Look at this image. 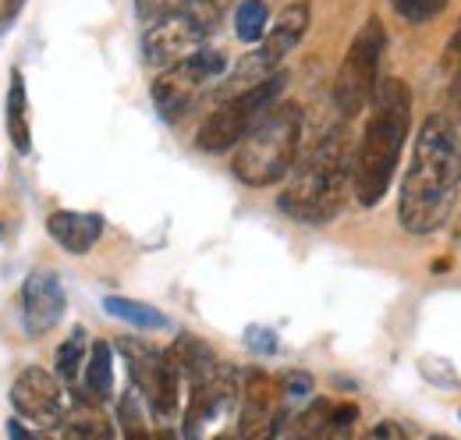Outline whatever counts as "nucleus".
Here are the masks:
<instances>
[{
	"label": "nucleus",
	"mask_w": 461,
	"mask_h": 440,
	"mask_svg": "<svg viewBox=\"0 0 461 440\" xmlns=\"http://www.w3.org/2000/svg\"><path fill=\"white\" fill-rule=\"evenodd\" d=\"M461 196V135L447 114H429L419 124L411 164L402 181L398 220L408 234L440 231Z\"/></svg>",
	"instance_id": "obj_1"
},
{
	"label": "nucleus",
	"mask_w": 461,
	"mask_h": 440,
	"mask_svg": "<svg viewBox=\"0 0 461 440\" xmlns=\"http://www.w3.org/2000/svg\"><path fill=\"white\" fill-rule=\"evenodd\" d=\"M408 128H411V93L402 78H384L373 93L351 170V192L362 206H376L387 196Z\"/></svg>",
	"instance_id": "obj_2"
},
{
	"label": "nucleus",
	"mask_w": 461,
	"mask_h": 440,
	"mask_svg": "<svg viewBox=\"0 0 461 440\" xmlns=\"http://www.w3.org/2000/svg\"><path fill=\"white\" fill-rule=\"evenodd\" d=\"M351 170H355L351 139H348L345 124H338L302 157V164L294 167L291 185L281 192L277 203L291 220L327 224L345 210Z\"/></svg>",
	"instance_id": "obj_3"
},
{
	"label": "nucleus",
	"mask_w": 461,
	"mask_h": 440,
	"mask_svg": "<svg viewBox=\"0 0 461 440\" xmlns=\"http://www.w3.org/2000/svg\"><path fill=\"white\" fill-rule=\"evenodd\" d=\"M302 146V110L298 104H274L252 132L234 146V178L249 188H270L288 178Z\"/></svg>",
	"instance_id": "obj_4"
},
{
	"label": "nucleus",
	"mask_w": 461,
	"mask_h": 440,
	"mask_svg": "<svg viewBox=\"0 0 461 440\" xmlns=\"http://www.w3.org/2000/svg\"><path fill=\"white\" fill-rule=\"evenodd\" d=\"M221 11L224 0H185L174 11L153 18V25L142 36V60L149 68L167 71L171 64L203 50L206 36L221 25Z\"/></svg>",
	"instance_id": "obj_5"
},
{
	"label": "nucleus",
	"mask_w": 461,
	"mask_h": 440,
	"mask_svg": "<svg viewBox=\"0 0 461 440\" xmlns=\"http://www.w3.org/2000/svg\"><path fill=\"white\" fill-rule=\"evenodd\" d=\"M384 43H387V32L380 25V18H369L351 47H348L345 60L338 68V78H334V104L341 110V117H358L362 110L373 104V93L380 86V57H384Z\"/></svg>",
	"instance_id": "obj_6"
},
{
	"label": "nucleus",
	"mask_w": 461,
	"mask_h": 440,
	"mask_svg": "<svg viewBox=\"0 0 461 440\" xmlns=\"http://www.w3.org/2000/svg\"><path fill=\"white\" fill-rule=\"evenodd\" d=\"M281 89H285V75L277 71L274 78H267V82H259V86H252L245 93L224 96V104L203 121V128L195 135L199 150H206V153H228V150H234L252 132V124L277 104Z\"/></svg>",
	"instance_id": "obj_7"
},
{
	"label": "nucleus",
	"mask_w": 461,
	"mask_h": 440,
	"mask_svg": "<svg viewBox=\"0 0 461 440\" xmlns=\"http://www.w3.org/2000/svg\"><path fill=\"white\" fill-rule=\"evenodd\" d=\"M224 68H228L224 50H210V47H203V50L188 54L185 60L171 64V68L160 71V78L153 82L157 110H160L167 121L185 117L188 110L195 107L199 93H203L206 86H213V82L224 75Z\"/></svg>",
	"instance_id": "obj_8"
},
{
	"label": "nucleus",
	"mask_w": 461,
	"mask_h": 440,
	"mask_svg": "<svg viewBox=\"0 0 461 440\" xmlns=\"http://www.w3.org/2000/svg\"><path fill=\"white\" fill-rule=\"evenodd\" d=\"M121 348L128 352V366H131V380L139 387V394L149 401V408L167 419L177 412V362L171 352H157L149 344L139 341H121Z\"/></svg>",
	"instance_id": "obj_9"
},
{
	"label": "nucleus",
	"mask_w": 461,
	"mask_h": 440,
	"mask_svg": "<svg viewBox=\"0 0 461 440\" xmlns=\"http://www.w3.org/2000/svg\"><path fill=\"white\" fill-rule=\"evenodd\" d=\"M285 423L281 387L263 370H249L241 377V416H238V437L241 440H274Z\"/></svg>",
	"instance_id": "obj_10"
},
{
	"label": "nucleus",
	"mask_w": 461,
	"mask_h": 440,
	"mask_svg": "<svg viewBox=\"0 0 461 440\" xmlns=\"http://www.w3.org/2000/svg\"><path fill=\"white\" fill-rule=\"evenodd\" d=\"M11 405L22 423H36L40 430H54L64 423V394L60 384L40 366H29L11 384Z\"/></svg>",
	"instance_id": "obj_11"
},
{
	"label": "nucleus",
	"mask_w": 461,
	"mask_h": 440,
	"mask_svg": "<svg viewBox=\"0 0 461 440\" xmlns=\"http://www.w3.org/2000/svg\"><path fill=\"white\" fill-rule=\"evenodd\" d=\"M64 284L54 270H32L22 284V320L25 330L36 337V334H47L60 324L64 316Z\"/></svg>",
	"instance_id": "obj_12"
},
{
	"label": "nucleus",
	"mask_w": 461,
	"mask_h": 440,
	"mask_svg": "<svg viewBox=\"0 0 461 440\" xmlns=\"http://www.w3.org/2000/svg\"><path fill=\"white\" fill-rule=\"evenodd\" d=\"M309 22H312V7L305 4V0H298V4H288L281 14H277V22L270 25V32L263 36V47H259V57L270 64V68H277L285 57L305 40V32H309Z\"/></svg>",
	"instance_id": "obj_13"
},
{
	"label": "nucleus",
	"mask_w": 461,
	"mask_h": 440,
	"mask_svg": "<svg viewBox=\"0 0 461 440\" xmlns=\"http://www.w3.org/2000/svg\"><path fill=\"white\" fill-rule=\"evenodd\" d=\"M355 405L312 401L298 416V440H355Z\"/></svg>",
	"instance_id": "obj_14"
},
{
	"label": "nucleus",
	"mask_w": 461,
	"mask_h": 440,
	"mask_svg": "<svg viewBox=\"0 0 461 440\" xmlns=\"http://www.w3.org/2000/svg\"><path fill=\"white\" fill-rule=\"evenodd\" d=\"M47 231L54 234V242H58L64 252L82 256V252H89L100 242L104 217L100 214H82V210H58V214H50V220H47Z\"/></svg>",
	"instance_id": "obj_15"
},
{
	"label": "nucleus",
	"mask_w": 461,
	"mask_h": 440,
	"mask_svg": "<svg viewBox=\"0 0 461 440\" xmlns=\"http://www.w3.org/2000/svg\"><path fill=\"white\" fill-rule=\"evenodd\" d=\"M7 139L25 157L32 150V128H29V96H25V75L11 68V89H7Z\"/></svg>",
	"instance_id": "obj_16"
},
{
	"label": "nucleus",
	"mask_w": 461,
	"mask_h": 440,
	"mask_svg": "<svg viewBox=\"0 0 461 440\" xmlns=\"http://www.w3.org/2000/svg\"><path fill=\"white\" fill-rule=\"evenodd\" d=\"M86 390H89V398H111V390H114V352H111V344L107 341H96L93 348H89V355H86Z\"/></svg>",
	"instance_id": "obj_17"
},
{
	"label": "nucleus",
	"mask_w": 461,
	"mask_h": 440,
	"mask_svg": "<svg viewBox=\"0 0 461 440\" xmlns=\"http://www.w3.org/2000/svg\"><path fill=\"white\" fill-rule=\"evenodd\" d=\"M104 309H107L114 320L128 324V327H139V330H164L171 324L160 309H153V306H146V302L121 298V295H107V298H104Z\"/></svg>",
	"instance_id": "obj_18"
},
{
	"label": "nucleus",
	"mask_w": 461,
	"mask_h": 440,
	"mask_svg": "<svg viewBox=\"0 0 461 440\" xmlns=\"http://www.w3.org/2000/svg\"><path fill=\"white\" fill-rule=\"evenodd\" d=\"M267 25H270L267 0H245V4H238V11H234V32H238L241 43H259L267 36Z\"/></svg>",
	"instance_id": "obj_19"
},
{
	"label": "nucleus",
	"mask_w": 461,
	"mask_h": 440,
	"mask_svg": "<svg viewBox=\"0 0 461 440\" xmlns=\"http://www.w3.org/2000/svg\"><path fill=\"white\" fill-rule=\"evenodd\" d=\"M89 348H86V330H71V337L58 348V377L64 384H75L78 380V370L86 362Z\"/></svg>",
	"instance_id": "obj_20"
},
{
	"label": "nucleus",
	"mask_w": 461,
	"mask_h": 440,
	"mask_svg": "<svg viewBox=\"0 0 461 440\" xmlns=\"http://www.w3.org/2000/svg\"><path fill=\"white\" fill-rule=\"evenodd\" d=\"M64 440H114V430L104 416H78L64 426Z\"/></svg>",
	"instance_id": "obj_21"
},
{
	"label": "nucleus",
	"mask_w": 461,
	"mask_h": 440,
	"mask_svg": "<svg viewBox=\"0 0 461 440\" xmlns=\"http://www.w3.org/2000/svg\"><path fill=\"white\" fill-rule=\"evenodd\" d=\"M451 0H391V7H394V14H402L404 22H411V25H422V22H433L444 7H447Z\"/></svg>",
	"instance_id": "obj_22"
},
{
	"label": "nucleus",
	"mask_w": 461,
	"mask_h": 440,
	"mask_svg": "<svg viewBox=\"0 0 461 440\" xmlns=\"http://www.w3.org/2000/svg\"><path fill=\"white\" fill-rule=\"evenodd\" d=\"M444 64H447V75H451V86H447V100H451V110L461 117V22L451 36V47L444 54Z\"/></svg>",
	"instance_id": "obj_23"
},
{
	"label": "nucleus",
	"mask_w": 461,
	"mask_h": 440,
	"mask_svg": "<svg viewBox=\"0 0 461 440\" xmlns=\"http://www.w3.org/2000/svg\"><path fill=\"white\" fill-rule=\"evenodd\" d=\"M121 426H124V440H149L153 437V434L146 430V423H142V412H139L135 394H124V398H121Z\"/></svg>",
	"instance_id": "obj_24"
},
{
	"label": "nucleus",
	"mask_w": 461,
	"mask_h": 440,
	"mask_svg": "<svg viewBox=\"0 0 461 440\" xmlns=\"http://www.w3.org/2000/svg\"><path fill=\"white\" fill-rule=\"evenodd\" d=\"M245 341H249L256 352H263V355L277 348V337H274V334H270L267 327H249V330H245Z\"/></svg>",
	"instance_id": "obj_25"
},
{
	"label": "nucleus",
	"mask_w": 461,
	"mask_h": 440,
	"mask_svg": "<svg viewBox=\"0 0 461 440\" xmlns=\"http://www.w3.org/2000/svg\"><path fill=\"white\" fill-rule=\"evenodd\" d=\"M366 440H408V437H404V430L398 423H376V426L366 434Z\"/></svg>",
	"instance_id": "obj_26"
},
{
	"label": "nucleus",
	"mask_w": 461,
	"mask_h": 440,
	"mask_svg": "<svg viewBox=\"0 0 461 440\" xmlns=\"http://www.w3.org/2000/svg\"><path fill=\"white\" fill-rule=\"evenodd\" d=\"M285 390L288 394H309L312 390V377L309 373H288L285 377Z\"/></svg>",
	"instance_id": "obj_27"
},
{
	"label": "nucleus",
	"mask_w": 461,
	"mask_h": 440,
	"mask_svg": "<svg viewBox=\"0 0 461 440\" xmlns=\"http://www.w3.org/2000/svg\"><path fill=\"white\" fill-rule=\"evenodd\" d=\"M22 4L25 0H4V7H0V32L18 18V11H22Z\"/></svg>",
	"instance_id": "obj_28"
},
{
	"label": "nucleus",
	"mask_w": 461,
	"mask_h": 440,
	"mask_svg": "<svg viewBox=\"0 0 461 440\" xmlns=\"http://www.w3.org/2000/svg\"><path fill=\"white\" fill-rule=\"evenodd\" d=\"M7 437L11 440H40V434H32L22 419H11V423H7Z\"/></svg>",
	"instance_id": "obj_29"
},
{
	"label": "nucleus",
	"mask_w": 461,
	"mask_h": 440,
	"mask_svg": "<svg viewBox=\"0 0 461 440\" xmlns=\"http://www.w3.org/2000/svg\"><path fill=\"white\" fill-rule=\"evenodd\" d=\"M149 440H177V434H174V430H157Z\"/></svg>",
	"instance_id": "obj_30"
},
{
	"label": "nucleus",
	"mask_w": 461,
	"mask_h": 440,
	"mask_svg": "<svg viewBox=\"0 0 461 440\" xmlns=\"http://www.w3.org/2000/svg\"><path fill=\"white\" fill-rule=\"evenodd\" d=\"M213 440H241V437H234V434H221V437H213Z\"/></svg>",
	"instance_id": "obj_31"
},
{
	"label": "nucleus",
	"mask_w": 461,
	"mask_h": 440,
	"mask_svg": "<svg viewBox=\"0 0 461 440\" xmlns=\"http://www.w3.org/2000/svg\"><path fill=\"white\" fill-rule=\"evenodd\" d=\"M429 440H451V437H429Z\"/></svg>",
	"instance_id": "obj_32"
}]
</instances>
